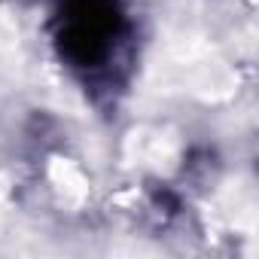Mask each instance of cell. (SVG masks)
Masks as SVG:
<instances>
[{"label":"cell","instance_id":"1","mask_svg":"<svg viewBox=\"0 0 259 259\" xmlns=\"http://www.w3.org/2000/svg\"><path fill=\"white\" fill-rule=\"evenodd\" d=\"M49 28L58 58L85 79L107 73L132 31L122 0H55Z\"/></svg>","mask_w":259,"mask_h":259}]
</instances>
